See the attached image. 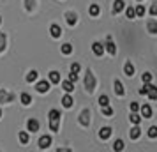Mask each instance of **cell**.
<instances>
[{
  "instance_id": "1",
  "label": "cell",
  "mask_w": 157,
  "mask_h": 152,
  "mask_svg": "<svg viewBox=\"0 0 157 152\" xmlns=\"http://www.w3.org/2000/svg\"><path fill=\"white\" fill-rule=\"evenodd\" d=\"M85 87L88 92H94L95 90V78L90 71H86V76H85Z\"/></svg>"
},
{
  "instance_id": "2",
  "label": "cell",
  "mask_w": 157,
  "mask_h": 152,
  "mask_svg": "<svg viewBox=\"0 0 157 152\" xmlns=\"http://www.w3.org/2000/svg\"><path fill=\"white\" fill-rule=\"evenodd\" d=\"M36 88H37V92H41V94H46V92L50 90V81H46V80L39 81Z\"/></svg>"
},
{
  "instance_id": "3",
  "label": "cell",
  "mask_w": 157,
  "mask_h": 152,
  "mask_svg": "<svg viewBox=\"0 0 157 152\" xmlns=\"http://www.w3.org/2000/svg\"><path fill=\"white\" fill-rule=\"evenodd\" d=\"M79 122H81V126H88V122H90V111L88 110H83L79 113Z\"/></svg>"
},
{
  "instance_id": "4",
  "label": "cell",
  "mask_w": 157,
  "mask_h": 152,
  "mask_svg": "<svg viewBox=\"0 0 157 152\" xmlns=\"http://www.w3.org/2000/svg\"><path fill=\"white\" fill-rule=\"evenodd\" d=\"M51 145V136H48V134H46V136H41L39 138V149H48V147H50Z\"/></svg>"
},
{
  "instance_id": "5",
  "label": "cell",
  "mask_w": 157,
  "mask_h": 152,
  "mask_svg": "<svg viewBox=\"0 0 157 152\" xmlns=\"http://www.w3.org/2000/svg\"><path fill=\"white\" fill-rule=\"evenodd\" d=\"M92 51L95 53V55H97V57H101V55L104 53V44H102V43H97V41H95V43L92 44Z\"/></svg>"
},
{
  "instance_id": "6",
  "label": "cell",
  "mask_w": 157,
  "mask_h": 152,
  "mask_svg": "<svg viewBox=\"0 0 157 152\" xmlns=\"http://www.w3.org/2000/svg\"><path fill=\"white\" fill-rule=\"evenodd\" d=\"M147 95H148L150 99H154V101H155L157 99V87L155 85H147Z\"/></svg>"
},
{
  "instance_id": "7",
  "label": "cell",
  "mask_w": 157,
  "mask_h": 152,
  "mask_svg": "<svg viewBox=\"0 0 157 152\" xmlns=\"http://www.w3.org/2000/svg\"><path fill=\"white\" fill-rule=\"evenodd\" d=\"M106 50H108V53L109 55H117V46L113 44V41H111V37H108V41H106Z\"/></svg>"
},
{
  "instance_id": "8",
  "label": "cell",
  "mask_w": 157,
  "mask_h": 152,
  "mask_svg": "<svg viewBox=\"0 0 157 152\" xmlns=\"http://www.w3.org/2000/svg\"><path fill=\"white\" fill-rule=\"evenodd\" d=\"M50 32H51V36L55 37V39L62 36V29H60V25H57V23H53V25L50 27Z\"/></svg>"
},
{
  "instance_id": "9",
  "label": "cell",
  "mask_w": 157,
  "mask_h": 152,
  "mask_svg": "<svg viewBox=\"0 0 157 152\" xmlns=\"http://www.w3.org/2000/svg\"><path fill=\"white\" fill-rule=\"evenodd\" d=\"M27 127H29V131L36 133V131H39V122H37L36 119H30L29 122H27Z\"/></svg>"
},
{
  "instance_id": "10",
  "label": "cell",
  "mask_w": 157,
  "mask_h": 152,
  "mask_svg": "<svg viewBox=\"0 0 157 152\" xmlns=\"http://www.w3.org/2000/svg\"><path fill=\"white\" fill-rule=\"evenodd\" d=\"M65 18H67V23H69V25H76V21H78V16L74 14V13H71V11H69V13H65Z\"/></svg>"
},
{
  "instance_id": "11",
  "label": "cell",
  "mask_w": 157,
  "mask_h": 152,
  "mask_svg": "<svg viewBox=\"0 0 157 152\" xmlns=\"http://www.w3.org/2000/svg\"><path fill=\"white\" fill-rule=\"evenodd\" d=\"M140 134H141V129H140V127H138V124H136L134 127L129 131V136L132 138V140H138V138H140Z\"/></svg>"
},
{
  "instance_id": "12",
  "label": "cell",
  "mask_w": 157,
  "mask_h": 152,
  "mask_svg": "<svg viewBox=\"0 0 157 152\" xmlns=\"http://www.w3.org/2000/svg\"><path fill=\"white\" fill-rule=\"evenodd\" d=\"M60 111L58 110H51L50 111V122H60Z\"/></svg>"
},
{
  "instance_id": "13",
  "label": "cell",
  "mask_w": 157,
  "mask_h": 152,
  "mask_svg": "<svg viewBox=\"0 0 157 152\" xmlns=\"http://www.w3.org/2000/svg\"><path fill=\"white\" fill-rule=\"evenodd\" d=\"M62 88H64L67 94H71L72 90H74V85H72L71 80H65V81H62Z\"/></svg>"
},
{
  "instance_id": "14",
  "label": "cell",
  "mask_w": 157,
  "mask_h": 152,
  "mask_svg": "<svg viewBox=\"0 0 157 152\" xmlns=\"http://www.w3.org/2000/svg\"><path fill=\"white\" fill-rule=\"evenodd\" d=\"M72 103H74V99H72V97H71L69 94H65L64 97H62V104H64L65 108H71V106H72Z\"/></svg>"
},
{
  "instance_id": "15",
  "label": "cell",
  "mask_w": 157,
  "mask_h": 152,
  "mask_svg": "<svg viewBox=\"0 0 157 152\" xmlns=\"http://www.w3.org/2000/svg\"><path fill=\"white\" fill-rule=\"evenodd\" d=\"M109 134H111V127H101V131H99V136L102 138V140H106V138H109Z\"/></svg>"
},
{
  "instance_id": "16",
  "label": "cell",
  "mask_w": 157,
  "mask_h": 152,
  "mask_svg": "<svg viewBox=\"0 0 157 152\" xmlns=\"http://www.w3.org/2000/svg\"><path fill=\"white\" fill-rule=\"evenodd\" d=\"M141 115L145 117V119H150V117H152V108H150L148 104H143L141 106Z\"/></svg>"
},
{
  "instance_id": "17",
  "label": "cell",
  "mask_w": 157,
  "mask_h": 152,
  "mask_svg": "<svg viewBox=\"0 0 157 152\" xmlns=\"http://www.w3.org/2000/svg\"><path fill=\"white\" fill-rule=\"evenodd\" d=\"M124 7H125L124 0H117L113 4V13H120V11H124Z\"/></svg>"
},
{
  "instance_id": "18",
  "label": "cell",
  "mask_w": 157,
  "mask_h": 152,
  "mask_svg": "<svg viewBox=\"0 0 157 152\" xmlns=\"http://www.w3.org/2000/svg\"><path fill=\"white\" fill-rule=\"evenodd\" d=\"M124 71H125V74L131 78V76L134 74V65L131 64V62H125V65H124Z\"/></svg>"
},
{
  "instance_id": "19",
  "label": "cell",
  "mask_w": 157,
  "mask_h": 152,
  "mask_svg": "<svg viewBox=\"0 0 157 152\" xmlns=\"http://www.w3.org/2000/svg\"><path fill=\"white\" fill-rule=\"evenodd\" d=\"M115 92H117L118 95H124V94H125V90H124V85H122V81H120V80L115 81Z\"/></svg>"
},
{
  "instance_id": "20",
  "label": "cell",
  "mask_w": 157,
  "mask_h": 152,
  "mask_svg": "<svg viewBox=\"0 0 157 152\" xmlns=\"http://www.w3.org/2000/svg\"><path fill=\"white\" fill-rule=\"evenodd\" d=\"M50 81L51 83H60V72L58 71H51L50 72Z\"/></svg>"
},
{
  "instance_id": "21",
  "label": "cell",
  "mask_w": 157,
  "mask_h": 152,
  "mask_svg": "<svg viewBox=\"0 0 157 152\" xmlns=\"http://www.w3.org/2000/svg\"><path fill=\"white\" fill-rule=\"evenodd\" d=\"M148 32L150 34H157V21L155 20H150L148 21Z\"/></svg>"
},
{
  "instance_id": "22",
  "label": "cell",
  "mask_w": 157,
  "mask_h": 152,
  "mask_svg": "<svg viewBox=\"0 0 157 152\" xmlns=\"http://www.w3.org/2000/svg\"><path fill=\"white\" fill-rule=\"evenodd\" d=\"M37 76H39V72H37V71H30L29 74H27V81H29V83H32V81L37 80Z\"/></svg>"
},
{
  "instance_id": "23",
  "label": "cell",
  "mask_w": 157,
  "mask_h": 152,
  "mask_svg": "<svg viewBox=\"0 0 157 152\" xmlns=\"http://www.w3.org/2000/svg\"><path fill=\"white\" fill-rule=\"evenodd\" d=\"M62 53H64V55H71V53H72V46L69 43L62 44Z\"/></svg>"
},
{
  "instance_id": "24",
  "label": "cell",
  "mask_w": 157,
  "mask_h": 152,
  "mask_svg": "<svg viewBox=\"0 0 157 152\" xmlns=\"http://www.w3.org/2000/svg\"><path fill=\"white\" fill-rule=\"evenodd\" d=\"M21 103L25 104V106H29L30 103H32V97H30L27 92H23V94H21Z\"/></svg>"
},
{
  "instance_id": "25",
  "label": "cell",
  "mask_w": 157,
  "mask_h": 152,
  "mask_svg": "<svg viewBox=\"0 0 157 152\" xmlns=\"http://www.w3.org/2000/svg\"><path fill=\"white\" fill-rule=\"evenodd\" d=\"M99 13H101V7L97 6V4H92V6H90V14H92V16H97Z\"/></svg>"
},
{
  "instance_id": "26",
  "label": "cell",
  "mask_w": 157,
  "mask_h": 152,
  "mask_svg": "<svg viewBox=\"0 0 157 152\" xmlns=\"http://www.w3.org/2000/svg\"><path fill=\"white\" fill-rule=\"evenodd\" d=\"M131 122H132V124H140V122H141V117L138 115L136 111H132V113H131Z\"/></svg>"
},
{
  "instance_id": "27",
  "label": "cell",
  "mask_w": 157,
  "mask_h": 152,
  "mask_svg": "<svg viewBox=\"0 0 157 152\" xmlns=\"http://www.w3.org/2000/svg\"><path fill=\"white\" fill-rule=\"evenodd\" d=\"M0 99H7V101H13V99H14V95L7 94V92H4V90H0Z\"/></svg>"
},
{
  "instance_id": "28",
  "label": "cell",
  "mask_w": 157,
  "mask_h": 152,
  "mask_svg": "<svg viewBox=\"0 0 157 152\" xmlns=\"http://www.w3.org/2000/svg\"><path fill=\"white\" fill-rule=\"evenodd\" d=\"M101 108H102V113H104V115H106V117L113 115V110L109 108V104H106V106H101Z\"/></svg>"
},
{
  "instance_id": "29",
  "label": "cell",
  "mask_w": 157,
  "mask_h": 152,
  "mask_svg": "<svg viewBox=\"0 0 157 152\" xmlns=\"http://www.w3.org/2000/svg\"><path fill=\"white\" fill-rule=\"evenodd\" d=\"M4 48H6V34L0 32V51H4Z\"/></svg>"
},
{
  "instance_id": "30",
  "label": "cell",
  "mask_w": 157,
  "mask_h": 152,
  "mask_svg": "<svg viewBox=\"0 0 157 152\" xmlns=\"http://www.w3.org/2000/svg\"><path fill=\"white\" fill-rule=\"evenodd\" d=\"M99 104H101V106L109 104V97H108V95H101V97H99Z\"/></svg>"
},
{
  "instance_id": "31",
  "label": "cell",
  "mask_w": 157,
  "mask_h": 152,
  "mask_svg": "<svg viewBox=\"0 0 157 152\" xmlns=\"http://www.w3.org/2000/svg\"><path fill=\"white\" fill-rule=\"evenodd\" d=\"M122 149H124V142L122 140H117L113 143V150H122Z\"/></svg>"
},
{
  "instance_id": "32",
  "label": "cell",
  "mask_w": 157,
  "mask_h": 152,
  "mask_svg": "<svg viewBox=\"0 0 157 152\" xmlns=\"http://www.w3.org/2000/svg\"><path fill=\"white\" fill-rule=\"evenodd\" d=\"M141 80H143V83H150V81H152V74H150V72H143Z\"/></svg>"
},
{
  "instance_id": "33",
  "label": "cell",
  "mask_w": 157,
  "mask_h": 152,
  "mask_svg": "<svg viewBox=\"0 0 157 152\" xmlns=\"http://www.w3.org/2000/svg\"><path fill=\"white\" fill-rule=\"evenodd\" d=\"M20 142H21L23 145H25V143H29V134L21 131V133H20Z\"/></svg>"
},
{
  "instance_id": "34",
  "label": "cell",
  "mask_w": 157,
  "mask_h": 152,
  "mask_svg": "<svg viewBox=\"0 0 157 152\" xmlns=\"http://www.w3.org/2000/svg\"><path fill=\"white\" fill-rule=\"evenodd\" d=\"M148 136L150 138H157V126H152L148 129Z\"/></svg>"
},
{
  "instance_id": "35",
  "label": "cell",
  "mask_w": 157,
  "mask_h": 152,
  "mask_svg": "<svg viewBox=\"0 0 157 152\" xmlns=\"http://www.w3.org/2000/svg\"><path fill=\"white\" fill-rule=\"evenodd\" d=\"M125 14H127V18H131V20H132V18L136 16V13H134V7H127V9H125Z\"/></svg>"
},
{
  "instance_id": "36",
  "label": "cell",
  "mask_w": 157,
  "mask_h": 152,
  "mask_svg": "<svg viewBox=\"0 0 157 152\" xmlns=\"http://www.w3.org/2000/svg\"><path fill=\"white\" fill-rule=\"evenodd\" d=\"M134 13H136V16H145V7L143 6H138L134 9Z\"/></svg>"
},
{
  "instance_id": "37",
  "label": "cell",
  "mask_w": 157,
  "mask_h": 152,
  "mask_svg": "<svg viewBox=\"0 0 157 152\" xmlns=\"http://www.w3.org/2000/svg\"><path fill=\"white\" fill-rule=\"evenodd\" d=\"M34 2H36V0H25V7H27V11H32V9H34Z\"/></svg>"
},
{
  "instance_id": "38",
  "label": "cell",
  "mask_w": 157,
  "mask_h": 152,
  "mask_svg": "<svg viewBox=\"0 0 157 152\" xmlns=\"http://www.w3.org/2000/svg\"><path fill=\"white\" fill-rule=\"evenodd\" d=\"M79 69H81V67H79V64H78V62H74V64H71V71H72V72H79Z\"/></svg>"
},
{
  "instance_id": "39",
  "label": "cell",
  "mask_w": 157,
  "mask_h": 152,
  "mask_svg": "<svg viewBox=\"0 0 157 152\" xmlns=\"http://www.w3.org/2000/svg\"><path fill=\"white\" fill-rule=\"evenodd\" d=\"M150 14L157 16V2H155V4H152V7H150Z\"/></svg>"
},
{
  "instance_id": "40",
  "label": "cell",
  "mask_w": 157,
  "mask_h": 152,
  "mask_svg": "<svg viewBox=\"0 0 157 152\" xmlns=\"http://www.w3.org/2000/svg\"><path fill=\"white\" fill-rule=\"evenodd\" d=\"M69 80H71V81H76V80H78V72H72V71H71V74H69Z\"/></svg>"
},
{
  "instance_id": "41",
  "label": "cell",
  "mask_w": 157,
  "mask_h": 152,
  "mask_svg": "<svg viewBox=\"0 0 157 152\" xmlns=\"http://www.w3.org/2000/svg\"><path fill=\"white\" fill-rule=\"evenodd\" d=\"M140 110V104L138 103H131V111H138Z\"/></svg>"
},
{
  "instance_id": "42",
  "label": "cell",
  "mask_w": 157,
  "mask_h": 152,
  "mask_svg": "<svg viewBox=\"0 0 157 152\" xmlns=\"http://www.w3.org/2000/svg\"><path fill=\"white\" fill-rule=\"evenodd\" d=\"M147 85H148V83H145V85H143V88H140V94H141V95L147 94Z\"/></svg>"
},
{
  "instance_id": "43",
  "label": "cell",
  "mask_w": 157,
  "mask_h": 152,
  "mask_svg": "<svg viewBox=\"0 0 157 152\" xmlns=\"http://www.w3.org/2000/svg\"><path fill=\"white\" fill-rule=\"evenodd\" d=\"M0 117H2V110H0Z\"/></svg>"
},
{
  "instance_id": "44",
  "label": "cell",
  "mask_w": 157,
  "mask_h": 152,
  "mask_svg": "<svg viewBox=\"0 0 157 152\" xmlns=\"http://www.w3.org/2000/svg\"><path fill=\"white\" fill-rule=\"evenodd\" d=\"M0 23H2V18H0Z\"/></svg>"
},
{
  "instance_id": "45",
  "label": "cell",
  "mask_w": 157,
  "mask_h": 152,
  "mask_svg": "<svg viewBox=\"0 0 157 152\" xmlns=\"http://www.w3.org/2000/svg\"><path fill=\"white\" fill-rule=\"evenodd\" d=\"M140 2H141V0H140Z\"/></svg>"
}]
</instances>
